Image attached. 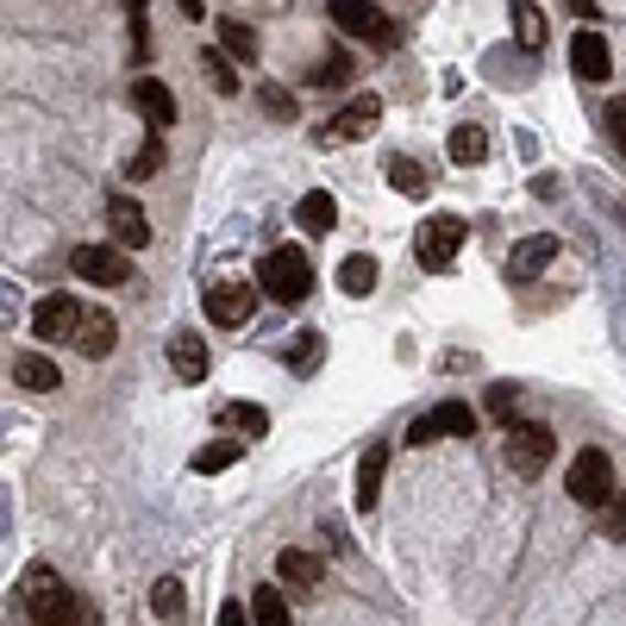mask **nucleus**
I'll use <instances>...</instances> for the list:
<instances>
[{
  "instance_id": "nucleus-31",
  "label": "nucleus",
  "mask_w": 626,
  "mask_h": 626,
  "mask_svg": "<svg viewBox=\"0 0 626 626\" xmlns=\"http://www.w3.org/2000/svg\"><path fill=\"white\" fill-rule=\"evenodd\" d=\"M188 464H195V476H219V470H233V464H238V445H233V439H219V445H201Z\"/></svg>"
},
{
  "instance_id": "nucleus-3",
  "label": "nucleus",
  "mask_w": 626,
  "mask_h": 626,
  "mask_svg": "<svg viewBox=\"0 0 626 626\" xmlns=\"http://www.w3.org/2000/svg\"><path fill=\"white\" fill-rule=\"evenodd\" d=\"M564 489H570V501H583V508H607V501L620 495V489H614V464H607L602 445H583L576 457H570Z\"/></svg>"
},
{
  "instance_id": "nucleus-37",
  "label": "nucleus",
  "mask_w": 626,
  "mask_h": 626,
  "mask_svg": "<svg viewBox=\"0 0 626 626\" xmlns=\"http://www.w3.org/2000/svg\"><path fill=\"white\" fill-rule=\"evenodd\" d=\"M514 395H520L514 382H495V389H489V413H495V420H508V413H514Z\"/></svg>"
},
{
  "instance_id": "nucleus-1",
  "label": "nucleus",
  "mask_w": 626,
  "mask_h": 626,
  "mask_svg": "<svg viewBox=\"0 0 626 626\" xmlns=\"http://www.w3.org/2000/svg\"><path fill=\"white\" fill-rule=\"evenodd\" d=\"M20 602H25V620H32V626H82V602H76V589L63 583L57 570H44V564L25 570Z\"/></svg>"
},
{
  "instance_id": "nucleus-6",
  "label": "nucleus",
  "mask_w": 626,
  "mask_h": 626,
  "mask_svg": "<svg viewBox=\"0 0 626 626\" xmlns=\"http://www.w3.org/2000/svg\"><path fill=\"white\" fill-rule=\"evenodd\" d=\"M558 457V432L539 427V420H527V427H508V470L514 476H546V464Z\"/></svg>"
},
{
  "instance_id": "nucleus-20",
  "label": "nucleus",
  "mask_w": 626,
  "mask_h": 626,
  "mask_svg": "<svg viewBox=\"0 0 626 626\" xmlns=\"http://www.w3.org/2000/svg\"><path fill=\"white\" fill-rule=\"evenodd\" d=\"M276 576H282V583H294V589H320V576H326V558H320V551L289 546L282 558H276Z\"/></svg>"
},
{
  "instance_id": "nucleus-38",
  "label": "nucleus",
  "mask_w": 626,
  "mask_h": 626,
  "mask_svg": "<svg viewBox=\"0 0 626 626\" xmlns=\"http://www.w3.org/2000/svg\"><path fill=\"white\" fill-rule=\"evenodd\" d=\"M345 76H352V63H345V57H326V69L313 76V88H320V82H345Z\"/></svg>"
},
{
  "instance_id": "nucleus-36",
  "label": "nucleus",
  "mask_w": 626,
  "mask_h": 626,
  "mask_svg": "<svg viewBox=\"0 0 626 626\" xmlns=\"http://www.w3.org/2000/svg\"><path fill=\"white\" fill-rule=\"evenodd\" d=\"M263 107H270V119H294V95L276 82H263Z\"/></svg>"
},
{
  "instance_id": "nucleus-41",
  "label": "nucleus",
  "mask_w": 626,
  "mask_h": 626,
  "mask_svg": "<svg viewBox=\"0 0 626 626\" xmlns=\"http://www.w3.org/2000/svg\"><path fill=\"white\" fill-rule=\"evenodd\" d=\"M182 7V20H201V13H207V0H176Z\"/></svg>"
},
{
  "instance_id": "nucleus-5",
  "label": "nucleus",
  "mask_w": 626,
  "mask_h": 626,
  "mask_svg": "<svg viewBox=\"0 0 626 626\" xmlns=\"http://www.w3.org/2000/svg\"><path fill=\"white\" fill-rule=\"evenodd\" d=\"M333 25L345 32V39L376 44V51H395V44H401L395 20L382 13V7H376V0H333Z\"/></svg>"
},
{
  "instance_id": "nucleus-26",
  "label": "nucleus",
  "mask_w": 626,
  "mask_h": 626,
  "mask_svg": "<svg viewBox=\"0 0 626 626\" xmlns=\"http://www.w3.org/2000/svg\"><path fill=\"white\" fill-rule=\"evenodd\" d=\"M376 276H382V270H376V257L357 251V257H345V263H338V289L364 301V294H376Z\"/></svg>"
},
{
  "instance_id": "nucleus-13",
  "label": "nucleus",
  "mask_w": 626,
  "mask_h": 626,
  "mask_svg": "<svg viewBox=\"0 0 626 626\" xmlns=\"http://www.w3.org/2000/svg\"><path fill=\"white\" fill-rule=\"evenodd\" d=\"M132 107H138V119H144L151 132H170V126H176V95H170L156 76H138L132 82Z\"/></svg>"
},
{
  "instance_id": "nucleus-19",
  "label": "nucleus",
  "mask_w": 626,
  "mask_h": 626,
  "mask_svg": "<svg viewBox=\"0 0 626 626\" xmlns=\"http://www.w3.org/2000/svg\"><path fill=\"white\" fill-rule=\"evenodd\" d=\"M382 476H389V445H370L357 457V508L370 514L382 501Z\"/></svg>"
},
{
  "instance_id": "nucleus-40",
  "label": "nucleus",
  "mask_w": 626,
  "mask_h": 626,
  "mask_svg": "<svg viewBox=\"0 0 626 626\" xmlns=\"http://www.w3.org/2000/svg\"><path fill=\"white\" fill-rule=\"evenodd\" d=\"M532 195H539V201H558V176H532Z\"/></svg>"
},
{
  "instance_id": "nucleus-30",
  "label": "nucleus",
  "mask_w": 626,
  "mask_h": 626,
  "mask_svg": "<svg viewBox=\"0 0 626 626\" xmlns=\"http://www.w3.org/2000/svg\"><path fill=\"white\" fill-rule=\"evenodd\" d=\"M320 357H326V338H320V333H294V345H289V370L294 376L320 370Z\"/></svg>"
},
{
  "instance_id": "nucleus-32",
  "label": "nucleus",
  "mask_w": 626,
  "mask_h": 626,
  "mask_svg": "<svg viewBox=\"0 0 626 626\" xmlns=\"http://www.w3.org/2000/svg\"><path fill=\"white\" fill-rule=\"evenodd\" d=\"M156 170H163V132H151L144 144H138V156L126 163V176H132V182H151Z\"/></svg>"
},
{
  "instance_id": "nucleus-11",
  "label": "nucleus",
  "mask_w": 626,
  "mask_h": 626,
  "mask_svg": "<svg viewBox=\"0 0 626 626\" xmlns=\"http://www.w3.org/2000/svg\"><path fill=\"white\" fill-rule=\"evenodd\" d=\"M107 233H114L126 251H144V245H151V219H144V207H138L132 195H107Z\"/></svg>"
},
{
  "instance_id": "nucleus-24",
  "label": "nucleus",
  "mask_w": 626,
  "mask_h": 626,
  "mask_svg": "<svg viewBox=\"0 0 626 626\" xmlns=\"http://www.w3.org/2000/svg\"><path fill=\"white\" fill-rule=\"evenodd\" d=\"M389 182H395V195H432V176H427V163H413V156H389Z\"/></svg>"
},
{
  "instance_id": "nucleus-21",
  "label": "nucleus",
  "mask_w": 626,
  "mask_h": 626,
  "mask_svg": "<svg viewBox=\"0 0 626 626\" xmlns=\"http://www.w3.org/2000/svg\"><path fill=\"white\" fill-rule=\"evenodd\" d=\"M445 151H451V163H457V170H476V163L489 156V132H483V126H451Z\"/></svg>"
},
{
  "instance_id": "nucleus-23",
  "label": "nucleus",
  "mask_w": 626,
  "mask_h": 626,
  "mask_svg": "<svg viewBox=\"0 0 626 626\" xmlns=\"http://www.w3.org/2000/svg\"><path fill=\"white\" fill-rule=\"evenodd\" d=\"M114 313H82V326H76V345H82V357H107V352H114Z\"/></svg>"
},
{
  "instance_id": "nucleus-28",
  "label": "nucleus",
  "mask_w": 626,
  "mask_h": 626,
  "mask_svg": "<svg viewBox=\"0 0 626 626\" xmlns=\"http://www.w3.org/2000/svg\"><path fill=\"white\" fill-rule=\"evenodd\" d=\"M151 614H156V620H182V614H188L176 576H156V583H151Z\"/></svg>"
},
{
  "instance_id": "nucleus-15",
  "label": "nucleus",
  "mask_w": 626,
  "mask_h": 626,
  "mask_svg": "<svg viewBox=\"0 0 626 626\" xmlns=\"http://www.w3.org/2000/svg\"><path fill=\"white\" fill-rule=\"evenodd\" d=\"M551 257H558V238H551V233H532V238H520V245H514L508 276H514V282H532V276L551 263Z\"/></svg>"
},
{
  "instance_id": "nucleus-4",
  "label": "nucleus",
  "mask_w": 626,
  "mask_h": 626,
  "mask_svg": "<svg viewBox=\"0 0 626 626\" xmlns=\"http://www.w3.org/2000/svg\"><path fill=\"white\" fill-rule=\"evenodd\" d=\"M464 238H470V226L457 214H432L420 233H413V257H420V270H451L457 263V251H464Z\"/></svg>"
},
{
  "instance_id": "nucleus-33",
  "label": "nucleus",
  "mask_w": 626,
  "mask_h": 626,
  "mask_svg": "<svg viewBox=\"0 0 626 626\" xmlns=\"http://www.w3.org/2000/svg\"><path fill=\"white\" fill-rule=\"evenodd\" d=\"M201 69H207V82H214V95H238V76H233V63H226V51H201Z\"/></svg>"
},
{
  "instance_id": "nucleus-14",
  "label": "nucleus",
  "mask_w": 626,
  "mask_h": 626,
  "mask_svg": "<svg viewBox=\"0 0 626 626\" xmlns=\"http://www.w3.org/2000/svg\"><path fill=\"white\" fill-rule=\"evenodd\" d=\"M570 69H576V82H607L614 76V51H607L602 32H576V39H570Z\"/></svg>"
},
{
  "instance_id": "nucleus-8",
  "label": "nucleus",
  "mask_w": 626,
  "mask_h": 626,
  "mask_svg": "<svg viewBox=\"0 0 626 626\" xmlns=\"http://www.w3.org/2000/svg\"><path fill=\"white\" fill-rule=\"evenodd\" d=\"M476 432V408L470 401H439L432 413H420L408 427V445H432V439H470Z\"/></svg>"
},
{
  "instance_id": "nucleus-16",
  "label": "nucleus",
  "mask_w": 626,
  "mask_h": 626,
  "mask_svg": "<svg viewBox=\"0 0 626 626\" xmlns=\"http://www.w3.org/2000/svg\"><path fill=\"white\" fill-rule=\"evenodd\" d=\"M13 382L32 395H51V389H63V370L44 352H13Z\"/></svg>"
},
{
  "instance_id": "nucleus-35",
  "label": "nucleus",
  "mask_w": 626,
  "mask_h": 626,
  "mask_svg": "<svg viewBox=\"0 0 626 626\" xmlns=\"http://www.w3.org/2000/svg\"><path fill=\"white\" fill-rule=\"evenodd\" d=\"M602 539H614V546L626 539V495H614V501L602 508Z\"/></svg>"
},
{
  "instance_id": "nucleus-39",
  "label": "nucleus",
  "mask_w": 626,
  "mask_h": 626,
  "mask_svg": "<svg viewBox=\"0 0 626 626\" xmlns=\"http://www.w3.org/2000/svg\"><path fill=\"white\" fill-rule=\"evenodd\" d=\"M219 626H257V620H251L238 602H226V607H219Z\"/></svg>"
},
{
  "instance_id": "nucleus-12",
  "label": "nucleus",
  "mask_w": 626,
  "mask_h": 626,
  "mask_svg": "<svg viewBox=\"0 0 626 626\" xmlns=\"http://www.w3.org/2000/svg\"><path fill=\"white\" fill-rule=\"evenodd\" d=\"M76 326H82L76 294H44L39 307H32V333L39 338H76Z\"/></svg>"
},
{
  "instance_id": "nucleus-2",
  "label": "nucleus",
  "mask_w": 626,
  "mask_h": 626,
  "mask_svg": "<svg viewBox=\"0 0 626 626\" xmlns=\"http://www.w3.org/2000/svg\"><path fill=\"white\" fill-rule=\"evenodd\" d=\"M263 294L282 301V307H294V301L313 294V263H307L301 245H276V251L263 257Z\"/></svg>"
},
{
  "instance_id": "nucleus-10",
  "label": "nucleus",
  "mask_w": 626,
  "mask_h": 626,
  "mask_svg": "<svg viewBox=\"0 0 626 626\" xmlns=\"http://www.w3.org/2000/svg\"><path fill=\"white\" fill-rule=\"evenodd\" d=\"M201 307H207L214 326H245L251 307H257V289H245V282H214V289L201 294Z\"/></svg>"
},
{
  "instance_id": "nucleus-17",
  "label": "nucleus",
  "mask_w": 626,
  "mask_h": 626,
  "mask_svg": "<svg viewBox=\"0 0 626 626\" xmlns=\"http://www.w3.org/2000/svg\"><path fill=\"white\" fill-rule=\"evenodd\" d=\"M294 226H301L307 238H326V233L338 226V201L326 195V188H313V195H301V201H294Z\"/></svg>"
},
{
  "instance_id": "nucleus-9",
  "label": "nucleus",
  "mask_w": 626,
  "mask_h": 626,
  "mask_svg": "<svg viewBox=\"0 0 626 626\" xmlns=\"http://www.w3.org/2000/svg\"><path fill=\"white\" fill-rule=\"evenodd\" d=\"M376 119H382V100H376V95H357V100H345V107H338V114L326 119L313 138H320V144H352V138L370 132Z\"/></svg>"
},
{
  "instance_id": "nucleus-7",
  "label": "nucleus",
  "mask_w": 626,
  "mask_h": 626,
  "mask_svg": "<svg viewBox=\"0 0 626 626\" xmlns=\"http://www.w3.org/2000/svg\"><path fill=\"white\" fill-rule=\"evenodd\" d=\"M69 263H76V276L82 282H95V289H126V282H132V257H126V245H76V257H69Z\"/></svg>"
},
{
  "instance_id": "nucleus-42",
  "label": "nucleus",
  "mask_w": 626,
  "mask_h": 626,
  "mask_svg": "<svg viewBox=\"0 0 626 626\" xmlns=\"http://www.w3.org/2000/svg\"><path fill=\"white\" fill-rule=\"evenodd\" d=\"M570 7H576V13H595V0H570Z\"/></svg>"
},
{
  "instance_id": "nucleus-22",
  "label": "nucleus",
  "mask_w": 626,
  "mask_h": 626,
  "mask_svg": "<svg viewBox=\"0 0 626 626\" xmlns=\"http://www.w3.org/2000/svg\"><path fill=\"white\" fill-rule=\"evenodd\" d=\"M508 20H514V39L527 44V51H546V13H539V0H508Z\"/></svg>"
},
{
  "instance_id": "nucleus-29",
  "label": "nucleus",
  "mask_w": 626,
  "mask_h": 626,
  "mask_svg": "<svg viewBox=\"0 0 626 626\" xmlns=\"http://www.w3.org/2000/svg\"><path fill=\"white\" fill-rule=\"evenodd\" d=\"M219 51H226V57H238V63H251L257 57V32L245 20H219Z\"/></svg>"
},
{
  "instance_id": "nucleus-18",
  "label": "nucleus",
  "mask_w": 626,
  "mask_h": 626,
  "mask_svg": "<svg viewBox=\"0 0 626 626\" xmlns=\"http://www.w3.org/2000/svg\"><path fill=\"white\" fill-rule=\"evenodd\" d=\"M170 370H176L182 382H207V338L170 333Z\"/></svg>"
},
{
  "instance_id": "nucleus-25",
  "label": "nucleus",
  "mask_w": 626,
  "mask_h": 626,
  "mask_svg": "<svg viewBox=\"0 0 626 626\" xmlns=\"http://www.w3.org/2000/svg\"><path fill=\"white\" fill-rule=\"evenodd\" d=\"M214 420H219V427H233V432H251V439H263V432H270V413L251 408V401H219Z\"/></svg>"
},
{
  "instance_id": "nucleus-34",
  "label": "nucleus",
  "mask_w": 626,
  "mask_h": 626,
  "mask_svg": "<svg viewBox=\"0 0 626 626\" xmlns=\"http://www.w3.org/2000/svg\"><path fill=\"white\" fill-rule=\"evenodd\" d=\"M126 25H132V57H151V25H144V0H126Z\"/></svg>"
},
{
  "instance_id": "nucleus-27",
  "label": "nucleus",
  "mask_w": 626,
  "mask_h": 626,
  "mask_svg": "<svg viewBox=\"0 0 626 626\" xmlns=\"http://www.w3.org/2000/svg\"><path fill=\"white\" fill-rule=\"evenodd\" d=\"M251 620L257 626H294L289 620V602H282V589H270V583L251 589Z\"/></svg>"
}]
</instances>
